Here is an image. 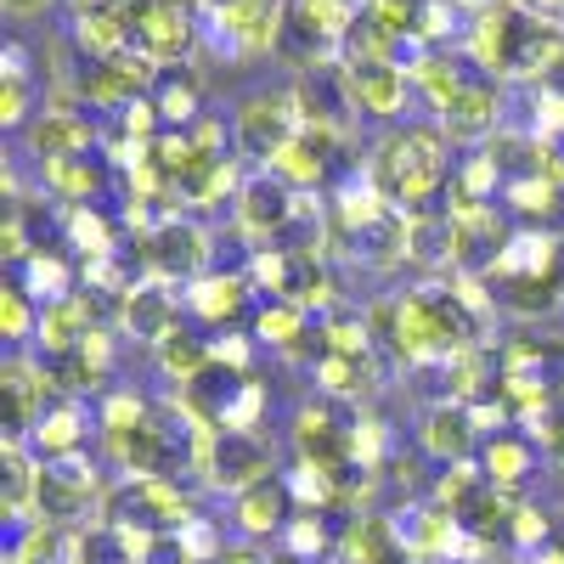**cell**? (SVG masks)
Returning <instances> with one entry per match:
<instances>
[{
  "mask_svg": "<svg viewBox=\"0 0 564 564\" xmlns=\"http://www.w3.org/2000/svg\"><path fill=\"white\" fill-rule=\"evenodd\" d=\"M372 186L384 193L390 209L401 215H423V209H441L435 198L452 186L457 175V159H452V135L435 124V119H406L395 124L379 148H372V164H367Z\"/></svg>",
  "mask_w": 564,
  "mask_h": 564,
  "instance_id": "obj_1",
  "label": "cell"
},
{
  "mask_svg": "<svg viewBox=\"0 0 564 564\" xmlns=\"http://www.w3.org/2000/svg\"><path fill=\"white\" fill-rule=\"evenodd\" d=\"M204 7L198 0H135L130 7V52L159 68H181L204 45Z\"/></svg>",
  "mask_w": 564,
  "mask_h": 564,
  "instance_id": "obj_2",
  "label": "cell"
},
{
  "mask_svg": "<svg viewBox=\"0 0 564 564\" xmlns=\"http://www.w3.org/2000/svg\"><path fill=\"white\" fill-rule=\"evenodd\" d=\"M102 520L135 536H175L198 520V508L175 480H108Z\"/></svg>",
  "mask_w": 564,
  "mask_h": 564,
  "instance_id": "obj_3",
  "label": "cell"
},
{
  "mask_svg": "<svg viewBox=\"0 0 564 564\" xmlns=\"http://www.w3.org/2000/svg\"><path fill=\"white\" fill-rule=\"evenodd\" d=\"M141 249H148L153 282H170V289H193L198 276L215 271V238H209V226L198 215H186V209L153 220L148 231H141Z\"/></svg>",
  "mask_w": 564,
  "mask_h": 564,
  "instance_id": "obj_4",
  "label": "cell"
},
{
  "mask_svg": "<svg viewBox=\"0 0 564 564\" xmlns=\"http://www.w3.org/2000/svg\"><path fill=\"white\" fill-rule=\"evenodd\" d=\"M276 475V441L254 430H209L204 463H198V486L215 497H243L260 480Z\"/></svg>",
  "mask_w": 564,
  "mask_h": 564,
  "instance_id": "obj_5",
  "label": "cell"
},
{
  "mask_svg": "<svg viewBox=\"0 0 564 564\" xmlns=\"http://www.w3.org/2000/svg\"><path fill=\"white\" fill-rule=\"evenodd\" d=\"M282 29H289V0H231L204 23V45L231 63H265L282 52Z\"/></svg>",
  "mask_w": 564,
  "mask_h": 564,
  "instance_id": "obj_6",
  "label": "cell"
},
{
  "mask_svg": "<svg viewBox=\"0 0 564 564\" xmlns=\"http://www.w3.org/2000/svg\"><path fill=\"white\" fill-rule=\"evenodd\" d=\"M305 209H311V198L294 193V186L282 175H271V170H249L238 198H231V220H238V231L254 249H276L305 220Z\"/></svg>",
  "mask_w": 564,
  "mask_h": 564,
  "instance_id": "obj_7",
  "label": "cell"
},
{
  "mask_svg": "<svg viewBox=\"0 0 564 564\" xmlns=\"http://www.w3.org/2000/svg\"><path fill=\"white\" fill-rule=\"evenodd\" d=\"M300 135V113H294V97L289 85L282 90H249V97L231 108V148L249 170H271L276 153Z\"/></svg>",
  "mask_w": 564,
  "mask_h": 564,
  "instance_id": "obj_8",
  "label": "cell"
},
{
  "mask_svg": "<svg viewBox=\"0 0 564 564\" xmlns=\"http://www.w3.org/2000/svg\"><path fill=\"white\" fill-rule=\"evenodd\" d=\"M181 300H186V322H193L198 334H209V339L249 327V316H254V305H260L249 271H209V276H198Z\"/></svg>",
  "mask_w": 564,
  "mask_h": 564,
  "instance_id": "obj_9",
  "label": "cell"
},
{
  "mask_svg": "<svg viewBox=\"0 0 564 564\" xmlns=\"http://www.w3.org/2000/svg\"><path fill=\"white\" fill-rule=\"evenodd\" d=\"M289 97H294V113L300 124H316V130H334L345 135L361 113L350 102V79H345V63L339 57H327V63H311L289 79Z\"/></svg>",
  "mask_w": 564,
  "mask_h": 564,
  "instance_id": "obj_10",
  "label": "cell"
},
{
  "mask_svg": "<svg viewBox=\"0 0 564 564\" xmlns=\"http://www.w3.org/2000/svg\"><path fill=\"white\" fill-rule=\"evenodd\" d=\"M502 119H508V97H502V79H486L475 74L457 97L441 108V130L452 135V148H491V141L502 135Z\"/></svg>",
  "mask_w": 564,
  "mask_h": 564,
  "instance_id": "obj_11",
  "label": "cell"
},
{
  "mask_svg": "<svg viewBox=\"0 0 564 564\" xmlns=\"http://www.w3.org/2000/svg\"><path fill=\"white\" fill-rule=\"evenodd\" d=\"M350 79V102L361 119L372 124H395L412 102V68L401 57H367V63H345Z\"/></svg>",
  "mask_w": 564,
  "mask_h": 564,
  "instance_id": "obj_12",
  "label": "cell"
},
{
  "mask_svg": "<svg viewBox=\"0 0 564 564\" xmlns=\"http://www.w3.org/2000/svg\"><path fill=\"white\" fill-rule=\"evenodd\" d=\"M480 441L486 430L475 423V412H468L463 401H430L417 417V452L435 457L441 468H457V463H475L480 457Z\"/></svg>",
  "mask_w": 564,
  "mask_h": 564,
  "instance_id": "obj_13",
  "label": "cell"
},
{
  "mask_svg": "<svg viewBox=\"0 0 564 564\" xmlns=\"http://www.w3.org/2000/svg\"><path fill=\"white\" fill-rule=\"evenodd\" d=\"M475 463H480L486 486L520 497V491L536 480V468H542L547 457H542V446H536V435L525 430V423H508V430H491V435L480 441V457H475Z\"/></svg>",
  "mask_w": 564,
  "mask_h": 564,
  "instance_id": "obj_14",
  "label": "cell"
},
{
  "mask_svg": "<svg viewBox=\"0 0 564 564\" xmlns=\"http://www.w3.org/2000/svg\"><path fill=\"white\" fill-rule=\"evenodd\" d=\"M186 327V300L170 289V282H135L119 305V334L141 339L148 350H159L170 334Z\"/></svg>",
  "mask_w": 564,
  "mask_h": 564,
  "instance_id": "obj_15",
  "label": "cell"
},
{
  "mask_svg": "<svg viewBox=\"0 0 564 564\" xmlns=\"http://www.w3.org/2000/svg\"><path fill=\"white\" fill-rule=\"evenodd\" d=\"M294 513H300V502L289 491V475H271L254 491L231 497V531H238V542H260L265 547V542H282V531L294 525Z\"/></svg>",
  "mask_w": 564,
  "mask_h": 564,
  "instance_id": "obj_16",
  "label": "cell"
},
{
  "mask_svg": "<svg viewBox=\"0 0 564 564\" xmlns=\"http://www.w3.org/2000/svg\"><path fill=\"white\" fill-rule=\"evenodd\" d=\"M90 430H97V412H90L85 401H74V395H52V401H45V412L34 417L29 446H34L40 463H57V457L90 452V446H85Z\"/></svg>",
  "mask_w": 564,
  "mask_h": 564,
  "instance_id": "obj_17",
  "label": "cell"
},
{
  "mask_svg": "<svg viewBox=\"0 0 564 564\" xmlns=\"http://www.w3.org/2000/svg\"><path fill=\"white\" fill-rule=\"evenodd\" d=\"M311 311H300L294 300H260L249 316V339L260 350H282V356H311ZM316 361V356H311Z\"/></svg>",
  "mask_w": 564,
  "mask_h": 564,
  "instance_id": "obj_18",
  "label": "cell"
},
{
  "mask_svg": "<svg viewBox=\"0 0 564 564\" xmlns=\"http://www.w3.org/2000/svg\"><path fill=\"white\" fill-rule=\"evenodd\" d=\"M475 74H480V68L463 57V45H430V52L412 63V90H417V97L435 108V119H441V108H446Z\"/></svg>",
  "mask_w": 564,
  "mask_h": 564,
  "instance_id": "obj_19",
  "label": "cell"
},
{
  "mask_svg": "<svg viewBox=\"0 0 564 564\" xmlns=\"http://www.w3.org/2000/svg\"><path fill=\"white\" fill-rule=\"evenodd\" d=\"M79 276H85V265L74 260V249H34L23 265H12V282H23L40 305L79 294Z\"/></svg>",
  "mask_w": 564,
  "mask_h": 564,
  "instance_id": "obj_20",
  "label": "cell"
},
{
  "mask_svg": "<svg viewBox=\"0 0 564 564\" xmlns=\"http://www.w3.org/2000/svg\"><path fill=\"white\" fill-rule=\"evenodd\" d=\"M164 119V130H193L204 119V74L193 63H181V68H159L153 79V97H148Z\"/></svg>",
  "mask_w": 564,
  "mask_h": 564,
  "instance_id": "obj_21",
  "label": "cell"
},
{
  "mask_svg": "<svg viewBox=\"0 0 564 564\" xmlns=\"http://www.w3.org/2000/svg\"><path fill=\"white\" fill-rule=\"evenodd\" d=\"M311 379H316V395L345 401V406H361V401L372 395V384H379V367H372V356L322 350V356L311 361Z\"/></svg>",
  "mask_w": 564,
  "mask_h": 564,
  "instance_id": "obj_22",
  "label": "cell"
},
{
  "mask_svg": "<svg viewBox=\"0 0 564 564\" xmlns=\"http://www.w3.org/2000/svg\"><path fill=\"white\" fill-rule=\"evenodd\" d=\"M452 249H457V215L452 209L406 215V265L441 271V265H452Z\"/></svg>",
  "mask_w": 564,
  "mask_h": 564,
  "instance_id": "obj_23",
  "label": "cell"
},
{
  "mask_svg": "<svg viewBox=\"0 0 564 564\" xmlns=\"http://www.w3.org/2000/svg\"><path fill=\"white\" fill-rule=\"evenodd\" d=\"M153 356H159V372H164L170 384H181V390L193 384L198 372H204V367L215 361V356H209V334H198L193 322H186L181 334H170V339H164V345H159Z\"/></svg>",
  "mask_w": 564,
  "mask_h": 564,
  "instance_id": "obj_24",
  "label": "cell"
},
{
  "mask_svg": "<svg viewBox=\"0 0 564 564\" xmlns=\"http://www.w3.org/2000/svg\"><path fill=\"white\" fill-rule=\"evenodd\" d=\"M34 327H40V300L23 289V282L7 276V294H0V334L12 339V350H29Z\"/></svg>",
  "mask_w": 564,
  "mask_h": 564,
  "instance_id": "obj_25",
  "label": "cell"
},
{
  "mask_svg": "<svg viewBox=\"0 0 564 564\" xmlns=\"http://www.w3.org/2000/svg\"><path fill=\"white\" fill-rule=\"evenodd\" d=\"M52 7H57V0H0V12H7L18 29H23V23H34V18H45Z\"/></svg>",
  "mask_w": 564,
  "mask_h": 564,
  "instance_id": "obj_26",
  "label": "cell"
},
{
  "mask_svg": "<svg viewBox=\"0 0 564 564\" xmlns=\"http://www.w3.org/2000/svg\"><path fill=\"white\" fill-rule=\"evenodd\" d=\"M215 564H276L260 542H226V553L215 558Z\"/></svg>",
  "mask_w": 564,
  "mask_h": 564,
  "instance_id": "obj_27",
  "label": "cell"
},
{
  "mask_svg": "<svg viewBox=\"0 0 564 564\" xmlns=\"http://www.w3.org/2000/svg\"><path fill=\"white\" fill-rule=\"evenodd\" d=\"M452 7H463V12H491V7H502V0H452Z\"/></svg>",
  "mask_w": 564,
  "mask_h": 564,
  "instance_id": "obj_28",
  "label": "cell"
},
{
  "mask_svg": "<svg viewBox=\"0 0 564 564\" xmlns=\"http://www.w3.org/2000/svg\"><path fill=\"white\" fill-rule=\"evenodd\" d=\"M124 7H135V0H124Z\"/></svg>",
  "mask_w": 564,
  "mask_h": 564,
  "instance_id": "obj_29",
  "label": "cell"
}]
</instances>
